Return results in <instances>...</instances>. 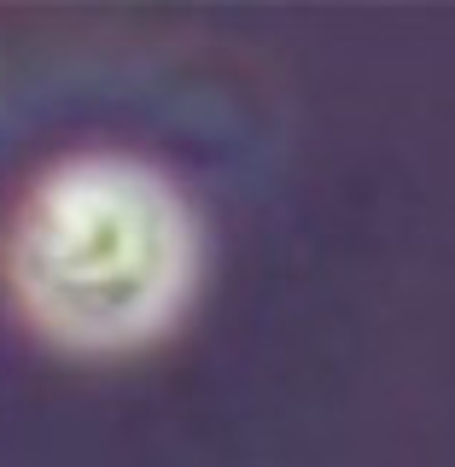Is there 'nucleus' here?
Returning <instances> with one entry per match:
<instances>
[{"instance_id": "1", "label": "nucleus", "mask_w": 455, "mask_h": 467, "mask_svg": "<svg viewBox=\"0 0 455 467\" xmlns=\"http://www.w3.org/2000/svg\"><path fill=\"white\" fill-rule=\"evenodd\" d=\"M6 281L24 321L65 350L152 345L199 286V216L146 158H65L18 204Z\"/></svg>"}]
</instances>
